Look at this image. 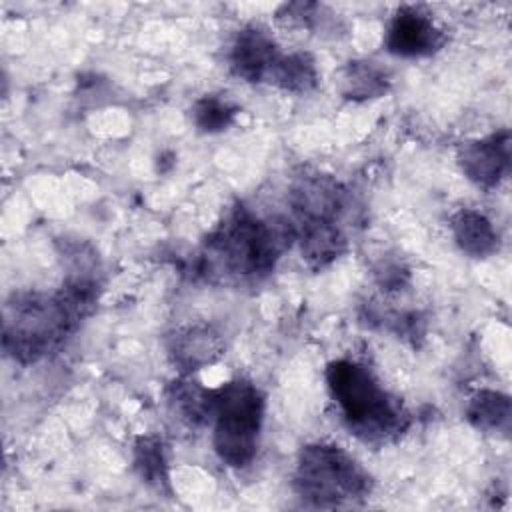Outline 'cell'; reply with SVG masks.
<instances>
[{
	"label": "cell",
	"mask_w": 512,
	"mask_h": 512,
	"mask_svg": "<svg viewBox=\"0 0 512 512\" xmlns=\"http://www.w3.org/2000/svg\"><path fill=\"white\" fill-rule=\"evenodd\" d=\"M326 384L346 428L368 444L396 440L410 424L402 400L390 394L368 366L340 358L326 366Z\"/></svg>",
	"instance_id": "2"
},
{
	"label": "cell",
	"mask_w": 512,
	"mask_h": 512,
	"mask_svg": "<svg viewBox=\"0 0 512 512\" xmlns=\"http://www.w3.org/2000/svg\"><path fill=\"white\" fill-rule=\"evenodd\" d=\"M238 106L218 94H206L192 106V122L200 132L216 134L230 128L236 120Z\"/></svg>",
	"instance_id": "18"
},
{
	"label": "cell",
	"mask_w": 512,
	"mask_h": 512,
	"mask_svg": "<svg viewBox=\"0 0 512 512\" xmlns=\"http://www.w3.org/2000/svg\"><path fill=\"white\" fill-rule=\"evenodd\" d=\"M296 240L300 244V254L304 262L314 268H326L338 260L348 246V240L340 224H292Z\"/></svg>",
	"instance_id": "11"
},
{
	"label": "cell",
	"mask_w": 512,
	"mask_h": 512,
	"mask_svg": "<svg viewBox=\"0 0 512 512\" xmlns=\"http://www.w3.org/2000/svg\"><path fill=\"white\" fill-rule=\"evenodd\" d=\"M170 356L184 372L200 370L218 360L224 350L222 338L210 326H188L170 338Z\"/></svg>",
	"instance_id": "10"
},
{
	"label": "cell",
	"mask_w": 512,
	"mask_h": 512,
	"mask_svg": "<svg viewBox=\"0 0 512 512\" xmlns=\"http://www.w3.org/2000/svg\"><path fill=\"white\" fill-rule=\"evenodd\" d=\"M264 410V394L250 380L236 378L214 388L210 416V422H214L212 444L224 464L244 468L254 460Z\"/></svg>",
	"instance_id": "5"
},
{
	"label": "cell",
	"mask_w": 512,
	"mask_h": 512,
	"mask_svg": "<svg viewBox=\"0 0 512 512\" xmlns=\"http://www.w3.org/2000/svg\"><path fill=\"white\" fill-rule=\"evenodd\" d=\"M390 88V74L374 60H352L342 70L340 92L348 100L380 98Z\"/></svg>",
	"instance_id": "13"
},
{
	"label": "cell",
	"mask_w": 512,
	"mask_h": 512,
	"mask_svg": "<svg viewBox=\"0 0 512 512\" xmlns=\"http://www.w3.org/2000/svg\"><path fill=\"white\" fill-rule=\"evenodd\" d=\"M292 224H340L348 206L346 188L328 174L298 176L290 188Z\"/></svg>",
	"instance_id": "6"
},
{
	"label": "cell",
	"mask_w": 512,
	"mask_h": 512,
	"mask_svg": "<svg viewBox=\"0 0 512 512\" xmlns=\"http://www.w3.org/2000/svg\"><path fill=\"white\" fill-rule=\"evenodd\" d=\"M134 468L142 482L156 490H170L168 458L160 438L140 436L134 444Z\"/></svg>",
	"instance_id": "17"
},
{
	"label": "cell",
	"mask_w": 512,
	"mask_h": 512,
	"mask_svg": "<svg viewBox=\"0 0 512 512\" xmlns=\"http://www.w3.org/2000/svg\"><path fill=\"white\" fill-rule=\"evenodd\" d=\"M62 290L14 292L4 304L2 348L18 364H34L60 350L82 322Z\"/></svg>",
	"instance_id": "3"
},
{
	"label": "cell",
	"mask_w": 512,
	"mask_h": 512,
	"mask_svg": "<svg viewBox=\"0 0 512 512\" xmlns=\"http://www.w3.org/2000/svg\"><path fill=\"white\" fill-rule=\"evenodd\" d=\"M370 488L368 472L340 446H302L294 470V490L302 500L318 508H340L360 502Z\"/></svg>",
	"instance_id": "4"
},
{
	"label": "cell",
	"mask_w": 512,
	"mask_h": 512,
	"mask_svg": "<svg viewBox=\"0 0 512 512\" xmlns=\"http://www.w3.org/2000/svg\"><path fill=\"white\" fill-rule=\"evenodd\" d=\"M212 394L214 390L204 388L198 382L178 380L170 388L168 402L182 420H186L190 426H200L210 422Z\"/></svg>",
	"instance_id": "15"
},
{
	"label": "cell",
	"mask_w": 512,
	"mask_h": 512,
	"mask_svg": "<svg viewBox=\"0 0 512 512\" xmlns=\"http://www.w3.org/2000/svg\"><path fill=\"white\" fill-rule=\"evenodd\" d=\"M446 32L418 6H400L388 22L384 46L400 58H426L440 52Z\"/></svg>",
	"instance_id": "7"
},
{
	"label": "cell",
	"mask_w": 512,
	"mask_h": 512,
	"mask_svg": "<svg viewBox=\"0 0 512 512\" xmlns=\"http://www.w3.org/2000/svg\"><path fill=\"white\" fill-rule=\"evenodd\" d=\"M466 420L478 430L506 432L510 426V398L496 390H480L466 406Z\"/></svg>",
	"instance_id": "16"
},
{
	"label": "cell",
	"mask_w": 512,
	"mask_h": 512,
	"mask_svg": "<svg viewBox=\"0 0 512 512\" xmlns=\"http://www.w3.org/2000/svg\"><path fill=\"white\" fill-rule=\"evenodd\" d=\"M450 230L458 248L472 258H488L498 252L500 238L486 214L462 208L450 218Z\"/></svg>",
	"instance_id": "12"
},
{
	"label": "cell",
	"mask_w": 512,
	"mask_h": 512,
	"mask_svg": "<svg viewBox=\"0 0 512 512\" xmlns=\"http://www.w3.org/2000/svg\"><path fill=\"white\" fill-rule=\"evenodd\" d=\"M280 56L282 52L274 36L258 24H248L238 30L230 46L228 62L234 76L256 84L270 82Z\"/></svg>",
	"instance_id": "9"
},
{
	"label": "cell",
	"mask_w": 512,
	"mask_h": 512,
	"mask_svg": "<svg viewBox=\"0 0 512 512\" xmlns=\"http://www.w3.org/2000/svg\"><path fill=\"white\" fill-rule=\"evenodd\" d=\"M462 174L480 188H496L510 172V132L502 128L490 136L462 142L458 148Z\"/></svg>",
	"instance_id": "8"
},
{
	"label": "cell",
	"mask_w": 512,
	"mask_h": 512,
	"mask_svg": "<svg viewBox=\"0 0 512 512\" xmlns=\"http://www.w3.org/2000/svg\"><path fill=\"white\" fill-rule=\"evenodd\" d=\"M318 78L314 58L308 52H292L280 56L270 76V84L292 94H306L318 86Z\"/></svg>",
	"instance_id": "14"
},
{
	"label": "cell",
	"mask_w": 512,
	"mask_h": 512,
	"mask_svg": "<svg viewBox=\"0 0 512 512\" xmlns=\"http://www.w3.org/2000/svg\"><path fill=\"white\" fill-rule=\"evenodd\" d=\"M276 16L286 26L312 28L320 20L318 16H322V6L316 2H292L284 4Z\"/></svg>",
	"instance_id": "19"
},
{
	"label": "cell",
	"mask_w": 512,
	"mask_h": 512,
	"mask_svg": "<svg viewBox=\"0 0 512 512\" xmlns=\"http://www.w3.org/2000/svg\"><path fill=\"white\" fill-rule=\"evenodd\" d=\"M296 240L292 222L232 208L206 236L198 272L212 282H258Z\"/></svg>",
	"instance_id": "1"
}]
</instances>
